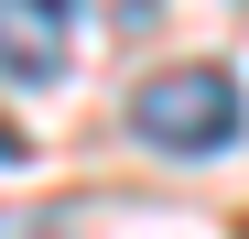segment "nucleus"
I'll return each instance as SVG.
<instances>
[{
  "label": "nucleus",
  "instance_id": "obj_1",
  "mask_svg": "<svg viewBox=\"0 0 249 239\" xmlns=\"http://www.w3.org/2000/svg\"><path fill=\"white\" fill-rule=\"evenodd\" d=\"M130 131H141L152 152H174V163H206V152H228V141L249 131V98H238L228 65H174V76H141Z\"/></svg>",
  "mask_w": 249,
  "mask_h": 239
},
{
  "label": "nucleus",
  "instance_id": "obj_2",
  "mask_svg": "<svg viewBox=\"0 0 249 239\" xmlns=\"http://www.w3.org/2000/svg\"><path fill=\"white\" fill-rule=\"evenodd\" d=\"M76 22H87V0H0V76L54 87L65 55H76Z\"/></svg>",
  "mask_w": 249,
  "mask_h": 239
},
{
  "label": "nucleus",
  "instance_id": "obj_3",
  "mask_svg": "<svg viewBox=\"0 0 249 239\" xmlns=\"http://www.w3.org/2000/svg\"><path fill=\"white\" fill-rule=\"evenodd\" d=\"M0 163H22V131H0Z\"/></svg>",
  "mask_w": 249,
  "mask_h": 239
}]
</instances>
